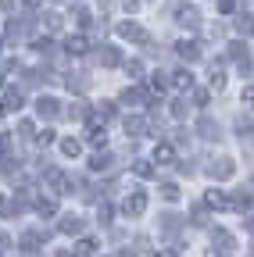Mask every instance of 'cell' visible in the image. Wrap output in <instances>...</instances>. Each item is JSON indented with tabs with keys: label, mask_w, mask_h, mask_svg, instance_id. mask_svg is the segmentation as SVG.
<instances>
[{
	"label": "cell",
	"mask_w": 254,
	"mask_h": 257,
	"mask_svg": "<svg viewBox=\"0 0 254 257\" xmlns=\"http://www.w3.org/2000/svg\"><path fill=\"white\" fill-rule=\"evenodd\" d=\"M118 36L122 40H133V43H147V29L136 25V22H122L118 25Z\"/></svg>",
	"instance_id": "cell-1"
},
{
	"label": "cell",
	"mask_w": 254,
	"mask_h": 257,
	"mask_svg": "<svg viewBox=\"0 0 254 257\" xmlns=\"http://www.w3.org/2000/svg\"><path fill=\"white\" fill-rule=\"evenodd\" d=\"M122 211L129 214V218H140V214L147 211V193H133V197L122 204Z\"/></svg>",
	"instance_id": "cell-2"
},
{
	"label": "cell",
	"mask_w": 254,
	"mask_h": 257,
	"mask_svg": "<svg viewBox=\"0 0 254 257\" xmlns=\"http://www.w3.org/2000/svg\"><path fill=\"white\" fill-rule=\"evenodd\" d=\"M36 114L40 118H57V100H54V96H40V100H36Z\"/></svg>",
	"instance_id": "cell-3"
},
{
	"label": "cell",
	"mask_w": 254,
	"mask_h": 257,
	"mask_svg": "<svg viewBox=\"0 0 254 257\" xmlns=\"http://www.w3.org/2000/svg\"><path fill=\"white\" fill-rule=\"evenodd\" d=\"M179 25H186V29H197V25H201L197 8H179Z\"/></svg>",
	"instance_id": "cell-4"
},
{
	"label": "cell",
	"mask_w": 254,
	"mask_h": 257,
	"mask_svg": "<svg viewBox=\"0 0 254 257\" xmlns=\"http://www.w3.org/2000/svg\"><path fill=\"white\" fill-rule=\"evenodd\" d=\"M154 161H157V165H172V161H176V150H172L168 143H157V147H154Z\"/></svg>",
	"instance_id": "cell-5"
},
{
	"label": "cell",
	"mask_w": 254,
	"mask_h": 257,
	"mask_svg": "<svg viewBox=\"0 0 254 257\" xmlns=\"http://www.w3.org/2000/svg\"><path fill=\"white\" fill-rule=\"evenodd\" d=\"M65 50L79 57V54H86V50H90V43H86V36H68V43H65Z\"/></svg>",
	"instance_id": "cell-6"
},
{
	"label": "cell",
	"mask_w": 254,
	"mask_h": 257,
	"mask_svg": "<svg viewBox=\"0 0 254 257\" xmlns=\"http://www.w3.org/2000/svg\"><path fill=\"white\" fill-rule=\"evenodd\" d=\"M211 175H215V179H229V175H233V161L222 157L218 165H211Z\"/></svg>",
	"instance_id": "cell-7"
},
{
	"label": "cell",
	"mask_w": 254,
	"mask_h": 257,
	"mask_svg": "<svg viewBox=\"0 0 254 257\" xmlns=\"http://www.w3.org/2000/svg\"><path fill=\"white\" fill-rule=\"evenodd\" d=\"M61 232H65V236H75V232H82V221H79L75 214H68V218H61Z\"/></svg>",
	"instance_id": "cell-8"
},
{
	"label": "cell",
	"mask_w": 254,
	"mask_h": 257,
	"mask_svg": "<svg viewBox=\"0 0 254 257\" xmlns=\"http://www.w3.org/2000/svg\"><path fill=\"white\" fill-rule=\"evenodd\" d=\"M204 204H208V207H229V200H226V193H222V189H208Z\"/></svg>",
	"instance_id": "cell-9"
},
{
	"label": "cell",
	"mask_w": 254,
	"mask_h": 257,
	"mask_svg": "<svg viewBox=\"0 0 254 257\" xmlns=\"http://www.w3.org/2000/svg\"><path fill=\"white\" fill-rule=\"evenodd\" d=\"M179 57H183V61H197V57H201L197 43H186V40H183V43H179Z\"/></svg>",
	"instance_id": "cell-10"
},
{
	"label": "cell",
	"mask_w": 254,
	"mask_h": 257,
	"mask_svg": "<svg viewBox=\"0 0 254 257\" xmlns=\"http://www.w3.org/2000/svg\"><path fill=\"white\" fill-rule=\"evenodd\" d=\"M111 161H115L111 154H97V157L90 161V168H93V172H104V168H111Z\"/></svg>",
	"instance_id": "cell-11"
},
{
	"label": "cell",
	"mask_w": 254,
	"mask_h": 257,
	"mask_svg": "<svg viewBox=\"0 0 254 257\" xmlns=\"http://www.w3.org/2000/svg\"><path fill=\"white\" fill-rule=\"evenodd\" d=\"M79 140H61V154H65V157H79Z\"/></svg>",
	"instance_id": "cell-12"
},
{
	"label": "cell",
	"mask_w": 254,
	"mask_h": 257,
	"mask_svg": "<svg viewBox=\"0 0 254 257\" xmlns=\"http://www.w3.org/2000/svg\"><path fill=\"white\" fill-rule=\"evenodd\" d=\"M236 32H243V36H250V32H254V22H250V15H236Z\"/></svg>",
	"instance_id": "cell-13"
},
{
	"label": "cell",
	"mask_w": 254,
	"mask_h": 257,
	"mask_svg": "<svg viewBox=\"0 0 254 257\" xmlns=\"http://www.w3.org/2000/svg\"><path fill=\"white\" fill-rule=\"evenodd\" d=\"M179 89H194V75H190V72H176V79H172Z\"/></svg>",
	"instance_id": "cell-14"
},
{
	"label": "cell",
	"mask_w": 254,
	"mask_h": 257,
	"mask_svg": "<svg viewBox=\"0 0 254 257\" xmlns=\"http://www.w3.org/2000/svg\"><path fill=\"white\" fill-rule=\"evenodd\" d=\"M133 172H136L140 179H150V175H154V165H150V161H136V165H133Z\"/></svg>",
	"instance_id": "cell-15"
},
{
	"label": "cell",
	"mask_w": 254,
	"mask_h": 257,
	"mask_svg": "<svg viewBox=\"0 0 254 257\" xmlns=\"http://www.w3.org/2000/svg\"><path fill=\"white\" fill-rule=\"evenodd\" d=\"M122 57H118V50L115 47H108V50H101V64H108V68H111V64H118Z\"/></svg>",
	"instance_id": "cell-16"
},
{
	"label": "cell",
	"mask_w": 254,
	"mask_h": 257,
	"mask_svg": "<svg viewBox=\"0 0 254 257\" xmlns=\"http://www.w3.org/2000/svg\"><path fill=\"white\" fill-rule=\"evenodd\" d=\"M36 211H40V214H54V211H57V204H54L50 197H40V200H36Z\"/></svg>",
	"instance_id": "cell-17"
},
{
	"label": "cell",
	"mask_w": 254,
	"mask_h": 257,
	"mask_svg": "<svg viewBox=\"0 0 254 257\" xmlns=\"http://www.w3.org/2000/svg\"><path fill=\"white\" fill-rule=\"evenodd\" d=\"M93 246H97L93 239H79V243H75V253H79V257H90V253H93Z\"/></svg>",
	"instance_id": "cell-18"
},
{
	"label": "cell",
	"mask_w": 254,
	"mask_h": 257,
	"mask_svg": "<svg viewBox=\"0 0 254 257\" xmlns=\"http://www.w3.org/2000/svg\"><path fill=\"white\" fill-rule=\"evenodd\" d=\"M201 136H208V140H218V125H211L208 118L201 121Z\"/></svg>",
	"instance_id": "cell-19"
},
{
	"label": "cell",
	"mask_w": 254,
	"mask_h": 257,
	"mask_svg": "<svg viewBox=\"0 0 254 257\" xmlns=\"http://www.w3.org/2000/svg\"><path fill=\"white\" fill-rule=\"evenodd\" d=\"M161 197H165V200H179V186H176V182H165V186H161Z\"/></svg>",
	"instance_id": "cell-20"
},
{
	"label": "cell",
	"mask_w": 254,
	"mask_h": 257,
	"mask_svg": "<svg viewBox=\"0 0 254 257\" xmlns=\"http://www.w3.org/2000/svg\"><path fill=\"white\" fill-rule=\"evenodd\" d=\"M165 86H168V79H165V72H157V75L150 79V89H154V93H161Z\"/></svg>",
	"instance_id": "cell-21"
},
{
	"label": "cell",
	"mask_w": 254,
	"mask_h": 257,
	"mask_svg": "<svg viewBox=\"0 0 254 257\" xmlns=\"http://www.w3.org/2000/svg\"><path fill=\"white\" fill-rule=\"evenodd\" d=\"M18 107H22V93L11 89V93H8V111H18Z\"/></svg>",
	"instance_id": "cell-22"
},
{
	"label": "cell",
	"mask_w": 254,
	"mask_h": 257,
	"mask_svg": "<svg viewBox=\"0 0 254 257\" xmlns=\"http://www.w3.org/2000/svg\"><path fill=\"white\" fill-rule=\"evenodd\" d=\"M125 104H143V93L140 89H125Z\"/></svg>",
	"instance_id": "cell-23"
},
{
	"label": "cell",
	"mask_w": 254,
	"mask_h": 257,
	"mask_svg": "<svg viewBox=\"0 0 254 257\" xmlns=\"http://www.w3.org/2000/svg\"><path fill=\"white\" fill-rule=\"evenodd\" d=\"M125 72H129V79H140V72H143V64H140V61H129V64H125Z\"/></svg>",
	"instance_id": "cell-24"
},
{
	"label": "cell",
	"mask_w": 254,
	"mask_h": 257,
	"mask_svg": "<svg viewBox=\"0 0 254 257\" xmlns=\"http://www.w3.org/2000/svg\"><path fill=\"white\" fill-rule=\"evenodd\" d=\"M72 18H75L79 25H90V11H86V8H75V11H72Z\"/></svg>",
	"instance_id": "cell-25"
},
{
	"label": "cell",
	"mask_w": 254,
	"mask_h": 257,
	"mask_svg": "<svg viewBox=\"0 0 254 257\" xmlns=\"http://www.w3.org/2000/svg\"><path fill=\"white\" fill-rule=\"evenodd\" d=\"M36 140H40V147H50V143H54V128H43Z\"/></svg>",
	"instance_id": "cell-26"
},
{
	"label": "cell",
	"mask_w": 254,
	"mask_h": 257,
	"mask_svg": "<svg viewBox=\"0 0 254 257\" xmlns=\"http://www.w3.org/2000/svg\"><path fill=\"white\" fill-rule=\"evenodd\" d=\"M222 86H226V75H222V72H211V89H222Z\"/></svg>",
	"instance_id": "cell-27"
},
{
	"label": "cell",
	"mask_w": 254,
	"mask_h": 257,
	"mask_svg": "<svg viewBox=\"0 0 254 257\" xmlns=\"http://www.w3.org/2000/svg\"><path fill=\"white\" fill-rule=\"evenodd\" d=\"M68 114H72V118H86V107H82V100H75V107H68Z\"/></svg>",
	"instance_id": "cell-28"
},
{
	"label": "cell",
	"mask_w": 254,
	"mask_h": 257,
	"mask_svg": "<svg viewBox=\"0 0 254 257\" xmlns=\"http://www.w3.org/2000/svg\"><path fill=\"white\" fill-rule=\"evenodd\" d=\"M125 128H133V136H136L140 128H143V118H129V121H125Z\"/></svg>",
	"instance_id": "cell-29"
},
{
	"label": "cell",
	"mask_w": 254,
	"mask_h": 257,
	"mask_svg": "<svg viewBox=\"0 0 254 257\" xmlns=\"http://www.w3.org/2000/svg\"><path fill=\"white\" fill-rule=\"evenodd\" d=\"M240 100H243L247 107H254V86H247V89H243V96H240Z\"/></svg>",
	"instance_id": "cell-30"
},
{
	"label": "cell",
	"mask_w": 254,
	"mask_h": 257,
	"mask_svg": "<svg viewBox=\"0 0 254 257\" xmlns=\"http://www.w3.org/2000/svg\"><path fill=\"white\" fill-rule=\"evenodd\" d=\"M47 25L57 32V29H61V15H54V11H50V15H47Z\"/></svg>",
	"instance_id": "cell-31"
},
{
	"label": "cell",
	"mask_w": 254,
	"mask_h": 257,
	"mask_svg": "<svg viewBox=\"0 0 254 257\" xmlns=\"http://www.w3.org/2000/svg\"><path fill=\"white\" fill-rule=\"evenodd\" d=\"M97 214H101V221H111V207H108V204H101Z\"/></svg>",
	"instance_id": "cell-32"
},
{
	"label": "cell",
	"mask_w": 254,
	"mask_h": 257,
	"mask_svg": "<svg viewBox=\"0 0 254 257\" xmlns=\"http://www.w3.org/2000/svg\"><path fill=\"white\" fill-rule=\"evenodd\" d=\"M218 11H222V15H229V11H233V0H218Z\"/></svg>",
	"instance_id": "cell-33"
},
{
	"label": "cell",
	"mask_w": 254,
	"mask_h": 257,
	"mask_svg": "<svg viewBox=\"0 0 254 257\" xmlns=\"http://www.w3.org/2000/svg\"><path fill=\"white\" fill-rule=\"evenodd\" d=\"M233 204H236V207H240V211H243V207H250V197H247V193H243V197H236V200H233Z\"/></svg>",
	"instance_id": "cell-34"
},
{
	"label": "cell",
	"mask_w": 254,
	"mask_h": 257,
	"mask_svg": "<svg viewBox=\"0 0 254 257\" xmlns=\"http://www.w3.org/2000/svg\"><path fill=\"white\" fill-rule=\"evenodd\" d=\"M8 150V136H0V154H4Z\"/></svg>",
	"instance_id": "cell-35"
},
{
	"label": "cell",
	"mask_w": 254,
	"mask_h": 257,
	"mask_svg": "<svg viewBox=\"0 0 254 257\" xmlns=\"http://www.w3.org/2000/svg\"><path fill=\"white\" fill-rule=\"evenodd\" d=\"M25 4H29V8H40V4H43V0H25Z\"/></svg>",
	"instance_id": "cell-36"
},
{
	"label": "cell",
	"mask_w": 254,
	"mask_h": 257,
	"mask_svg": "<svg viewBox=\"0 0 254 257\" xmlns=\"http://www.w3.org/2000/svg\"><path fill=\"white\" fill-rule=\"evenodd\" d=\"M247 229H250V232H254V214H250V221H247Z\"/></svg>",
	"instance_id": "cell-37"
},
{
	"label": "cell",
	"mask_w": 254,
	"mask_h": 257,
	"mask_svg": "<svg viewBox=\"0 0 254 257\" xmlns=\"http://www.w3.org/2000/svg\"><path fill=\"white\" fill-rule=\"evenodd\" d=\"M4 111H8V107H0V118H4Z\"/></svg>",
	"instance_id": "cell-38"
},
{
	"label": "cell",
	"mask_w": 254,
	"mask_h": 257,
	"mask_svg": "<svg viewBox=\"0 0 254 257\" xmlns=\"http://www.w3.org/2000/svg\"><path fill=\"white\" fill-rule=\"evenodd\" d=\"M57 257H72V253H57Z\"/></svg>",
	"instance_id": "cell-39"
}]
</instances>
